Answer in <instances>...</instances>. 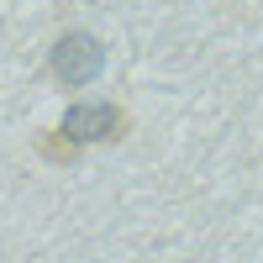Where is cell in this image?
Here are the masks:
<instances>
[{
	"label": "cell",
	"instance_id": "6da1fadb",
	"mask_svg": "<svg viewBox=\"0 0 263 263\" xmlns=\"http://www.w3.org/2000/svg\"><path fill=\"white\" fill-rule=\"evenodd\" d=\"M48 74L63 84V90H84V84H95L105 74V42L84 27H69L53 37L48 48Z\"/></svg>",
	"mask_w": 263,
	"mask_h": 263
},
{
	"label": "cell",
	"instance_id": "7a4b0ae2",
	"mask_svg": "<svg viewBox=\"0 0 263 263\" xmlns=\"http://www.w3.org/2000/svg\"><path fill=\"white\" fill-rule=\"evenodd\" d=\"M58 132H69L79 147H95V142H121L126 137V111L111 100H79L63 111Z\"/></svg>",
	"mask_w": 263,
	"mask_h": 263
},
{
	"label": "cell",
	"instance_id": "3957f363",
	"mask_svg": "<svg viewBox=\"0 0 263 263\" xmlns=\"http://www.w3.org/2000/svg\"><path fill=\"white\" fill-rule=\"evenodd\" d=\"M79 142L69 137V132H48V137H42V158H48V163H79Z\"/></svg>",
	"mask_w": 263,
	"mask_h": 263
}]
</instances>
